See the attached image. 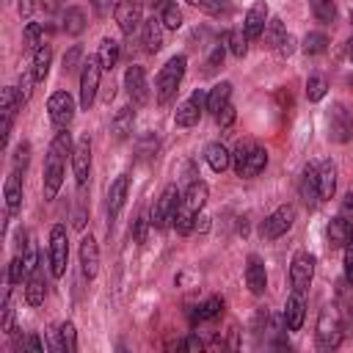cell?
<instances>
[{
  "instance_id": "obj_1",
  "label": "cell",
  "mask_w": 353,
  "mask_h": 353,
  "mask_svg": "<svg viewBox=\"0 0 353 353\" xmlns=\"http://www.w3.org/2000/svg\"><path fill=\"white\" fill-rule=\"evenodd\" d=\"M72 135L61 130L55 141L50 143L47 152V165H44V199H55L61 185H63V168H66V154H72Z\"/></svg>"
},
{
  "instance_id": "obj_2",
  "label": "cell",
  "mask_w": 353,
  "mask_h": 353,
  "mask_svg": "<svg viewBox=\"0 0 353 353\" xmlns=\"http://www.w3.org/2000/svg\"><path fill=\"white\" fill-rule=\"evenodd\" d=\"M185 55H174L165 61V66L157 72V80H154V97L160 105H168L182 83V74H185Z\"/></svg>"
},
{
  "instance_id": "obj_3",
  "label": "cell",
  "mask_w": 353,
  "mask_h": 353,
  "mask_svg": "<svg viewBox=\"0 0 353 353\" xmlns=\"http://www.w3.org/2000/svg\"><path fill=\"white\" fill-rule=\"evenodd\" d=\"M342 342V323L334 306H325L317 323V347L320 350H334Z\"/></svg>"
},
{
  "instance_id": "obj_4",
  "label": "cell",
  "mask_w": 353,
  "mask_h": 353,
  "mask_svg": "<svg viewBox=\"0 0 353 353\" xmlns=\"http://www.w3.org/2000/svg\"><path fill=\"white\" fill-rule=\"evenodd\" d=\"M66 259H69V240H66V226L55 223L50 232V273L61 279L66 273Z\"/></svg>"
},
{
  "instance_id": "obj_5",
  "label": "cell",
  "mask_w": 353,
  "mask_h": 353,
  "mask_svg": "<svg viewBox=\"0 0 353 353\" xmlns=\"http://www.w3.org/2000/svg\"><path fill=\"white\" fill-rule=\"evenodd\" d=\"M176 207H179V190H176V185H168L160 193V199L154 201V207H152V226L154 229H165L174 221Z\"/></svg>"
},
{
  "instance_id": "obj_6",
  "label": "cell",
  "mask_w": 353,
  "mask_h": 353,
  "mask_svg": "<svg viewBox=\"0 0 353 353\" xmlns=\"http://www.w3.org/2000/svg\"><path fill=\"white\" fill-rule=\"evenodd\" d=\"M99 74H102V66L97 58H88L83 63V72H80V108L88 110L97 99V88H99Z\"/></svg>"
},
{
  "instance_id": "obj_7",
  "label": "cell",
  "mask_w": 353,
  "mask_h": 353,
  "mask_svg": "<svg viewBox=\"0 0 353 353\" xmlns=\"http://www.w3.org/2000/svg\"><path fill=\"white\" fill-rule=\"evenodd\" d=\"M328 138L336 143H347L353 138V116L345 105H331L328 110Z\"/></svg>"
},
{
  "instance_id": "obj_8",
  "label": "cell",
  "mask_w": 353,
  "mask_h": 353,
  "mask_svg": "<svg viewBox=\"0 0 353 353\" xmlns=\"http://www.w3.org/2000/svg\"><path fill=\"white\" fill-rule=\"evenodd\" d=\"M292 223H295V207H292V204H281L279 210H273V212L265 218V223H262V237L279 240L281 234H287V232L292 229Z\"/></svg>"
},
{
  "instance_id": "obj_9",
  "label": "cell",
  "mask_w": 353,
  "mask_h": 353,
  "mask_svg": "<svg viewBox=\"0 0 353 353\" xmlns=\"http://www.w3.org/2000/svg\"><path fill=\"white\" fill-rule=\"evenodd\" d=\"M47 110H50L52 124H55L58 130H66V127L72 124V119H74V99H72V94L55 91V94L47 99Z\"/></svg>"
},
{
  "instance_id": "obj_10",
  "label": "cell",
  "mask_w": 353,
  "mask_h": 353,
  "mask_svg": "<svg viewBox=\"0 0 353 353\" xmlns=\"http://www.w3.org/2000/svg\"><path fill=\"white\" fill-rule=\"evenodd\" d=\"M312 276H314V256L306 254V251H298L292 256V265H290V284H292V290L306 292V287L312 284Z\"/></svg>"
},
{
  "instance_id": "obj_11",
  "label": "cell",
  "mask_w": 353,
  "mask_h": 353,
  "mask_svg": "<svg viewBox=\"0 0 353 353\" xmlns=\"http://www.w3.org/2000/svg\"><path fill=\"white\" fill-rule=\"evenodd\" d=\"M204 105H207V91L196 88V91L190 94V99H185V102L176 108L174 124H176V127H193V124L199 121V116H201V108H204Z\"/></svg>"
},
{
  "instance_id": "obj_12",
  "label": "cell",
  "mask_w": 353,
  "mask_h": 353,
  "mask_svg": "<svg viewBox=\"0 0 353 353\" xmlns=\"http://www.w3.org/2000/svg\"><path fill=\"white\" fill-rule=\"evenodd\" d=\"M124 88H127V94H130V99L135 102V105H146L149 102V83H146V72H143V66H130L127 69V74H124Z\"/></svg>"
},
{
  "instance_id": "obj_13",
  "label": "cell",
  "mask_w": 353,
  "mask_h": 353,
  "mask_svg": "<svg viewBox=\"0 0 353 353\" xmlns=\"http://www.w3.org/2000/svg\"><path fill=\"white\" fill-rule=\"evenodd\" d=\"M72 168H74L77 188H85L88 174H91V141H88V135L77 141V146L72 152Z\"/></svg>"
},
{
  "instance_id": "obj_14",
  "label": "cell",
  "mask_w": 353,
  "mask_h": 353,
  "mask_svg": "<svg viewBox=\"0 0 353 353\" xmlns=\"http://www.w3.org/2000/svg\"><path fill=\"white\" fill-rule=\"evenodd\" d=\"M116 22H119L121 33L132 36L141 25V3L138 0H119L116 3Z\"/></svg>"
},
{
  "instance_id": "obj_15",
  "label": "cell",
  "mask_w": 353,
  "mask_h": 353,
  "mask_svg": "<svg viewBox=\"0 0 353 353\" xmlns=\"http://www.w3.org/2000/svg\"><path fill=\"white\" fill-rule=\"evenodd\" d=\"M265 25H268V3H265V0H256V3L248 8V14H245L243 33L248 36V41H251V39H259L262 30H265Z\"/></svg>"
},
{
  "instance_id": "obj_16",
  "label": "cell",
  "mask_w": 353,
  "mask_h": 353,
  "mask_svg": "<svg viewBox=\"0 0 353 353\" xmlns=\"http://www.w3.org/2000/svg\"><path fill=\"white\" fill-rule=\"evenodd\" d=\"M303 317H306V298L301 290H292L287 298V306H284V325L290 331H298L303 325Z\"/></svg>"
},
{
  "instance_id": "obj_17",
  "label": "cell",
  "mask_w": 353,
  "mask_h": 353,
  "mask_svg": "<svg viewBox=\"0 0 353 353\" xmlns=\"http://www.w3.org/2000/svg\"><path fill=\"white\" fill-rule=\"evenodd\" d=\"M298 193H301V201L306 207H314L320 201V182H317V168L314 165H306L301 171V182H298Z\"/></svg>"
},
{
  "instance_id": "obj_18",
  "label": "cell",
  "mask_w": 353,
  "mask_h": 353,
  "mask_svg": "<svg viewBox=\"0 0 353 353\" xmlns=\"http://www.w3.org/2000/svg\"><path fill=\"white\" fill-rule=\"evenodd\" d=\"M80 265H83V276L91 281L94 276H97V270H99V245H97V240L88 234V237H83L80 240Z\"/></svg>"
},
{
  "instance_id": "obj_19",
  "label": "cell",
  "mask_w": 353,
  "mask_h": 353,
  "mask_svg": "<svg viewBox=\"0 0 353 353\" xmlns=\"http://www.w3.org/2000/svg\"><path fill=\"white\" fill-rule=\"evenodd\" d=\"M245 284L254 295H262L265 287H268V273H265V265L256 254H251L248 262H245Z\"/></svg>"
},
{
  "instance_id": "obj_20",
  "label": "cell",
  "mask_w": 353,
  "mask_h": 353,
  "mask_svg": "<svg viewBox=\"0 0 353 353\" xmlns=\"http://www.w3.org/2000/svg\"><path fill=\"white\" fill-rule=\"evenodd\" d=\"M325 237H328V248H345L353 237V229H350V221H345L342 215L339 218H331L328 226H325Z\"/></svg>"
},
{
  "instance_id": "obj_21",
  "label": "cell",
  "mask_w": 353,
  "mask_h": 353,
  "mask_svg": "<svg viewBox=\"0 0 353 353\" xmlns=\"http://www.w3.org/2000/svg\"><path fill=\"white\" fill-rule=\"evenodd\" d=\"M207 185L201 182V179H193L190 185H188V190H185V196H182V201H179V207H185L188 212H193V215H199V210L207 204Z\"/></svg>"
},
{
  "instance_id": "obj_22",
  "label": "cell",
  "mask_w": 353,
  "mask_h": 353,
  "mask_svg": "<svg viewBox=\"0 0 353 353\" xmlns=\"http://www.w3.org/2000/svg\"><path fill=\"white\" fill-rule=\"evenodd\" d=\"M127 188H130L127 174H121V176H116V179L110 182V188H108V215H110V218H116V215H119V210L124 207Z\"/></svg>"
},
{
  "instance_id": "obj_23",
  "label": "cell",
  "mask_w": 353,
  "mask_h": 353,
  "mask_svg": "<svg viewBox=\"0 0 353 353\" xmlns=\"http://www.w3.org/2000/svg\"><path fill=\"white\" fill-rule=\"evenodd\" d=\"M44 292H47L44 276H41V270L36 268V270L25 279V301H28L30 306H41V303H44Z\"/></svg>"
},
{
  "instance_id": "obj_24",
  "label": "cell",
  "mask_w": 353,
  "mask_h": 353,
  "mask_svg": "<svg viewBox=\"0 0 353 353\" xmlns=\"http://www.w3.org/2000/svg\"><path fill=\"white\" fill-rule=\"evenodd\" d=\"M163 19H146L143 22V47H146V52H157L160 47H163Z\"/></svg>"
},
{
  "instance_id": "obj_25",
  "label": "cell",
  "mask_w": 353,
  "mask_h": 353,
  "mask_svg": "<svg viewBox=\"0 0 353 353\" xmlns=\"http://www.w3.org/2000/svg\"><path fill=\"white\" fill-rule=\"evenodd\" d=\"M229 97H232V83L229 80H223V83H218V85H212V91L207 94V110L215 116V113H221L226 105H229Z\"/></svg>"
},
{
  "instance_id": "obj_26",
  "label": "cell",
  "mask_w": 353,
  "mask_h": 353,
  "mask_svg": "<svg viewBox=\"0 0 353 353\" xmlns=\"http://www.w3.org/2000/svg\"><path fill=\"white\" fill-rule=\"evenodd\" d=\"M204 160H207V165L212 168V171H226L229 168V163H232V154H229V149L223 146V143H210L207 149H204Z\"/></svg>"
},
{
  "instance_id": "obj_27",
  "label": "cell",
  "mask_w": 353,
  "mask_h": 353,
  "mask_svg": "<svg viewBox=\"0 0 353 353\" xmlns=\"http://www.w3.org/2000/svg\"><path fill=\"white\" fill-rule=\"evenodd\" d=\"M317 182H320V199H331L336 190V165L331 160H325L317 168Z\"/></svg>"
},
{
  "instance_id": "obj_28",
  "label": "cell",
  "mask_w": 353,
  "mask_h": 353,
  "mask_svg": "<svg viewBox=\"0 0 353 353\" xmlns=\"http://www.w3.org/2000/svg\"><path fill=\"white\" fill-rule=\"evenodd\" d=\"M97 61H99V66H102L105 72H110V69L116 66V61H119V41H116V39H110V36H105V39L99 41Z\"/></svg>"
},
{
  "instance_id": "obj_29",
  "label": "cell",
  "mask_w": 353,
  "mask_h": 353,
  "mask_svg": "<svg viewBox=\"0 0 353 353\" xmlns=\"http://www.w3.org/2000/svg\"><path fill=\"white\" fill-rule=\"evenodd\" d=\"M254 149H256V141H251V138L237 141V146L232 149V168H234L237 176H243V168H245V163H248V157H251Z\"/></svg>"
},
{
  "instance_id": "obj_30",
  "label": "cell",
  "mask_w": 353,
  "mask_h": 353,
  "mask_svg": "<svg viewBox=\"0 0 353 353\" xmlns=\"http://www.w3.org/2000/svg\"><path fill=\"white\" fill-rule=\"evenodd\" d=\"M6 207H8V212H17L22 207V179L17 171L6 179Z\"/></svg>"
},
{
  "instance_id": "obj_31",
  "label": "cell",
  "mask_w": 353,
  "mask_h": 353,
  "mask_svg": "<svg viewBox=\"0 0 353 353\" xmlns=\"http://www.w3.org/2000/svg\"><path fill=\"white\" fill-rule=\"evenodd\" d=\"M63 30H66L69 36H80V33L85 30V11L77 8V6L66 8V14H63Z\"/></svg>"
},
{
  "instance_id": "obj_32",
  "label": "cell",
  "mask_w": 353,
  "mask_h": 353,
  "mask_svg": "<svg viewBox=\"0 0 353 353\" xmlns=\"http://www.w3.org/2000/svg\"><path fill=\"white\" fill-rule=\"evenodd\" d=\"M50 63H52V50H50L47 44H41V47L33 52V77H36V83H41V80L47 77Z\"/></svg>"
},
{
  "instance_id": "obj_33",
  "label": "cell",
  "mask_w": 353,
  "mask_h": 353,
  "mask_svg": "<svg viewBox=\"0 0 353 353\" xmlns=\"http://www.w3.org/2000/svg\"><path fill=\"white\" fill-rule=\"evenodd\" d=\"M221 309H223V298L212 295V298H207L204 303H199V306H196V312H193V320H196V323L212 320V317H218V314H221Z\"/></svg>"
},
{
  "instance_id": "obj_34",
  "label": "cell",
  "mask_w": 353,
  "mask_h": 353,
  "mask_svg": "<svg viewBox=\"0 0 353 353\" xmlns=\"http://www.w3.org/2000/svg\"><path fill=\"white\" fill-rule=\"evenodd\" d=\"M265 44L268 47H273V50H279L281 47V41L287 39V30H284V22L276 17V19H268V25H265Z\"/></svg>"
},
{
  "instance_id": "obj_35",
  "label": "cell",
  "mask_w": 353,
  "mask_h": 353,
  "mask_svg": "<svg viewBox=\"0 0 353 353\" xmlns=\"http://www.w3.org/2000/svg\"><path fill=\"white\" fill-rule=\"evenodd\" d=\"M223 44L229 47V52H232L234 58H243V55L248 52V36H245L243 30H226V33H223Z\"/></svg>"
},
{
  "instance_id": "obj_36",
  "label": "cell",
  "mask_w": 353,
  "mask_h": 353,
  "mask_svg": "<svg viewBox=\"0 0 353 353\" xmlns=\"http://www.w3.org/2000/svg\"><path fill=\"white\" fill-rule=\"evenodd\" d=\"M309 8H312V14H314V19L317 22H334V17H336V8H334V0H309Z\"/></svg>"
},
{
  "instance_id": "obj_37",
  "label": "cell",
  "mask_w": 353,
  "mask_h": 353,
  "mask_svg": "<svg viewBox=\"0 0 353 353\" xmlns=\"http://www.w3.org/2000/svg\"><path fill=\"white\" fill-rule=\"evenodd\" d=\"M265 165H268V152L256 143V149L251 152V157H248V163H245V168H243V176H256Z\"/></svg>"
},
{
  "instance_id": "obj_38",
  "label": "cell",
  "mask_w": 353,
  "mask_h": 353,
  "mask_svg": "<svg viewBox=\"0 0 353 353\" xmlns=\"http://www.w3.org/2000/svg\"><path fill=\"white\" fill-rule=\"evenodd\" d=\"M325 47H328L325 33H306L303 36V52L306 55H320V52H325Z\"/></svg>"
},
{
  "instance_id": "obj_39",
  "label": "cell",
  "mask_w": 353,
  "mask_h": 353,
  "mask_svg": "<svg viewBox=\"0 0 353 353\" xmlns=\"http://www.w3.org/2000/svg\"><path fill=\"white\" fill-rule=\"evenodd\" d=\"M325 91H328V83H325V77H320V74H312V77L306 80V99H309V102H320V99L325 97Z\"/></svg>"
},
{
  "instance_id": "obj_40",
  "label": "cell",
  "mask_w": 353,
  "mask_h": 353,
  "mask_svg": "<svg viewBox=\"0 0 353 353\" xmlns=\"http://www.w3.org/2000/svg\"><path fill=\"white\" fill-rule=\"evenodd\" d=\"M130 130H132V110L130 108H121L116 113V119H113V132H116V138H127Z\"/></svg>"
},
{
  "instance_id": "obj_41",
  "label": "cell",
  "mask_w": 353,
  "mask_h": 353,
  "mask_svg": "<svg viewBox=\"0 0 353 353\" xmlns=\"http://www.w3.org/2000/svg\"><path fill=\"white\" fill-rule=\"evenodd\" d=\"M196 226V215L188 212L185 207H176V215H174V229L179 234H190V229Z\"/></svg>"
},
{
  "instance_id": "obj_42",
  "label": "cell",
  "mask_w": 353,
  "mask_h": 353,
  "mask_svg": "<svg viewBox=\"0 0 353 353\" xmlns=\"http://www.w3.org/2000/svg\"><path fill=\"white\" fill-rule=\"evenodd\" d=\"M58 334H61V350H63V353H74V350H77L74 325H72V323H63V325L58 328Z\"/></svg>"
},
{
  "instance_id": "obj_43",
  "label": "cell",
  "mask_w": 353,
  "mask_h": 353,
  "mask_svg": "<svg viewBox=\"0 0 353 353\" xmlns=\"http://www.w3.org/2000/svg\"><path fill=\"white\" fill-rule=\"evenodd\" d=\"M160 19H163V25H165V28L176 30V28L182 25V11L176 8V3H165V6H163V17H160Z\"/></svg>"
},
{
  "instance_id": "obj_44",
  "label": "cell",
  "mask_w": 353,
  "mask_h": 353,
  "mask_svg": "<svg viewBox=\"0 0 353 353\" xmlns=\"http://www.w3.org/2000/svg\"><path fill=\"white\" fill-rule=\"evenodd\" d=\"M188 3L193 8H199V11H204V14H212V17L226 11V0H188Z\"/></svg>"
},
{
  "instance_id": "obj_45",
  "label": "cell",
  "mask_w": 353,
  "mask_h": 353,
  "mask_svg": "<svg viewBox=\"0 0 353 353\" xmlns=\"http://www.w3.org/2000/svg\"><path fill=\"white\" fill-rule=\"evenodd\" d=\"M25 47L30 52H36L41 47V25H36V22H28L25 25Z\"/></svg>"
},
{
  "instance_id": "obj_46",
  "label": "cell",
  "mask_w": 353,
  "mask_h": 353,
  "mask_svg": "<svg viewBox=\"0 0 353 353\" xmlns=\"http://www.w3.org/2000/svg\"><path fill=\"white\" fill-rule=\"evenodd\" d=\"M223 50H226V44H223V41L212 47V52H210V58H207V66H204V72H207V74L218 72V66L223 63Z\"/></svg>"
},
{
  "instance_id": "obj_47",
  "label": "cell",
  "mask_w": 353,
  "mask_h": 353,
  "mask_svg": "<svg viewBox=\"0 0 353 353\" xmlns=\"http://www.w3.org/2000/svg\"><path fill=\"white\" fill-rule=\"evenodd\" d=\"M28 160H30V143H28V141H22V143L17 146V152H14V171H17V174H19V168L25 171Z\"/></svg>"
},
{
  "instance_id": "obj_48",
  "label": "cell",
  "mask_w": 353,
  "mask_h": 353,
  "mask_svg": "<svg viewBox=\"0 0 353 353\" xmlns=\"http://www.w3.org/2000/svg\"><path fill=\"white\" fill-rule=\"evenodd\" d=\"M80 58H83V50H80V47H72V50L63 55V72L69 74V72H74L77 66H83Z\"/></svg>"
},
{
  "instance_id": "obj_49",
  "label": "cell",
  "mask_w": 353,
  "mask_h": 353,
  "mask_svg": "<svg viewBox=\"0 0 353 353\" xmlns=\"http://www.w3.org/2000/svg\"><path fill=\"white\" fill-rule=\"evenodd\" d=\"M345 279L353 284V237H350V243L345 245Z\"/></svg>"
},
{
  "instance_id": "obj_50",
  "label": "cell",
  "mask_w": 353,
  "mask_h": 353,
  "mask_svg": "<svg viewBox=\"0 0 353 353\" xmlns=\"http://www.w3.org/2000/svg\"><path fill=\"white\" fill-rule=\"evenodd\" d=\"M339 215H342L345 221H353V193H347V196L342 199V204H339Z\"/></svg>"
},
{
  "instance_id": "obj_51",
  "label": "cell",
  "mask_w": 353,
  "mask_h": 353,
  "mask_svg": "<svg viewBox=\"0 0 353 353\" xmlns=\"http://www.w3.org/2000/svg\"><path fill=\"white\" fill-rule=\"evenodd\" d=\"M215 119H218V124H221V127H229V124L234 121V108H232V105H226L221 113H215Z\"/></svg>"
},
{
  "instance_id": "obj_52",
  "label": "cell",
  "mask_w": 353,
  "mask_h": 353,
  "mask_svg": "<svg viewBox=\"0 0 353 353\" xmlns=\"http://www.w3.org/2000/svg\"><path fill=\"white\" fill-rule=\"evenodd\" d=\"M176 347H185V350H193V353H199V350H201V347H204V342H201V339H199V336H193V334H190V336H188V339H185V342H179V345H176Z\"/></svg>"
},
{
  "instance_id": "obj_53",
  "label": "cell",
  "mask_w": 353,
  "mask_h": 353,
  "mask_svg": "<svg viewBox=\"0 0 353 353\" xmlns=\"http://www.w3.org/2000/svg\"><path fill=\"white\" fill-rule=\"evenodd\" d=\"M135 240H138V243L146 240V218H138V221H135Z\"/></svg>"
},
{
  "instance_id": "obj_54",
  "label": "cell",
  "mask_w": 353,
  "mask_h": 353,
  "mask_svg": "<svg viewBox=\"0 0 353 353\" xmlns=\"http://www.w3.org/2000/svg\"><path fill=\"white\" fill-rule=\"evenodd\" d=\"M91 3H94V11L97 14H108V8H110L113 0H91Z\"/></svg>"
},
{
  "instance_id": "obj_55",
  "label": "cell",
  "mask_w": 353,
  "mask_h": 353,
  "mask_svg": "<svg viewBox=\"0 0 353 353\" xmlns=\"http://www.w3.org/2000/svg\"><path fill=\"white\" fill-rule=\"evenodd\" d=\"M28 347H30V350H36V353H41V350H44V345H41V339H39V336H28Z\"/></svg>"
},
{
  "instance_id": "obj_56",
  "label": "cell",
  "mask_w": 353,
  "mask_h": 353,
  "mask_svg": "<svg viewBox=\"0 0 353 353\" xmlns=\"http://www.w3.org/2000/svg\"><path fill=\"white\" fill-rule=\"evenodd\" d=\"M30 11H33V0H19V14L28 17Z\"/></svg>"
},
{
  "instance_id": "obj_57",
  "label": "cell",
  "mask_w": 353,
  "mask_h": 353,
  "mask_svg": "<svg viewBox=\"0 0 353 353\" xmlns=\"http://www.w3.org/2000/svg\"><path fill=\"white\" fill-rule=\"evenodd\" d=\"M347 58L353 61V39H347Z\"/></svg>"
},
{
  "instance_id": "obj_58",
  "label": "cell",
  "mask_w": 353,
  "mask_h": 353,
  "mask_svg": "<svg viewBox=\"0 0 353 353\" xmlns=\"http://www.w3.org/2000/svg\"><path fill=\"white\" fill-rule=\"evenodd\" d=\"M39 3H41V6H47V8H52V6L58 3V0H39Z\"/></svg>"
},
{
  "instance_id": "obj_59",
  "label": "cell",
  "mask_w": 353,
  "mask_h": 353,
  "mask_svg": "<svg viewBox=\"0 0 353 353\" xmlns=\"http://www.w3.org/2000/svg\"><path fill=\"white\" fill-rule=\"evenodd\" d=\"M154 3H163V6H165V0H154Z\"/></svg>"
}]
</instances>
